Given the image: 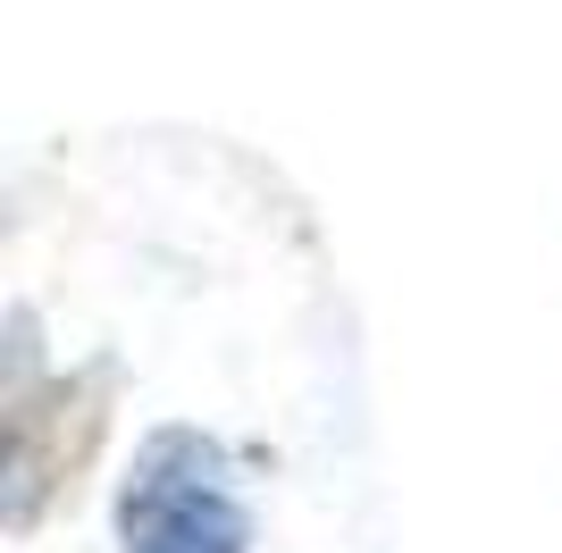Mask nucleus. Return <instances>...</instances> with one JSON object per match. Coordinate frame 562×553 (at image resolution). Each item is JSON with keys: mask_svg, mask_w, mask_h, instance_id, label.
Segmentation results:
<instances>
[{"mask_svg": "<svg viewBox=\"0 0 562 553\" xmlns=\"http://www.w3.org/2000/svg\"><path fill=\"white\" fill-rule=\"evenodd\" d=\"M227 478V453L202 428H151L117 486V553H244L252 520Z\"/></svg>", "mask_w": 562, "mask_h": 553, "instance_id": "1", "label": "nucleus"}, {"mask_svg": "<svg viewBox=\"0 0 562 553\" xmlns=\"http://www.w3.org/2000/svg\"><path fill=\"white\" fill-rule=\"evenodd\" d=\"M110 361H85L68 377H43L34 394H9V529H34L76 478L85 461L101 453V428H110Z\"/></svg>", "mask_w": 562, "mask_h": 553, "instance_id": "2", "label": "nucleus"}]
</instances>
